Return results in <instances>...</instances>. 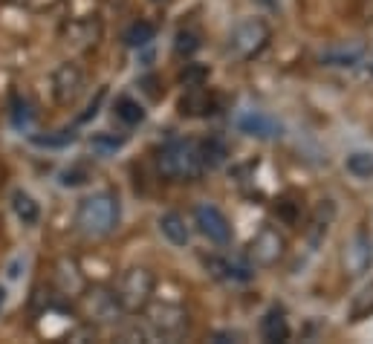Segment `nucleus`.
I'll return each mask as SVG.
<instances>
[{
  "mask_svg": "<svg viewBox=\"0 0 373 344\" xmlns=\"http://www.w3.org/2000/svg\"><path fill=\"white\" fill-rule=\"evenodd\" d=\"M205 266H209V272L214 275V278H226V281H249L252 278V272L238 266V264H229V260L223 257H205Z\"/></svg>",
  "mask_w": 373,
  "mask_h": 344,
  "instance_id": "nucleus-17",
  "label": "nucleus"
},
{
  "mask_svg": "<svg viewBox=\"0 0 373 344\" xmlns=\"http://www.w3.org/2000/svg\"><path fill=\"white\" fill-rule=\"evenodd\" d=\"M278 214L286 220V223H295V220H298V214H295V203L281 200V203H278Z\"/></svg>",
  "mask_w": 373,
  "mask_h": 344,
  "instance_id": "nucleus-28",
  "label": "nucleus"
},
{
  "mask_svg": "<svg viewBox=\"0 0 373 344\" xmlns=\"http://www.w3.org/2000/svg\"><path fill=\"white\" fill-rule=\"evenodd\" d=\"M194 220H197L200 231H203V235L209 238L212 243H229V240H231V226H229L226 214L220 211L217 205H197Z\"/></svg>",
  "mask_w": 373,
  "mask_h": 344,
  "instance_id": "nucleus-9",
  "label": "nucleus"
},
{
  "mask_svg": "<svg viewBox=\"0 0 373 344\" xmlns=\"http://www.w3.org/2000/svg\"><path fill=\"white\" fill-rule=\"evenodd\" d=\"M205 78H209V70L200 64H185V70L179 73V81H183L185 87H203Z\"/></svg>",
  "mask_w": 373,
  "mask_h": 344,
  "instance_id": "nucleus-23",
  "label": "nucleus"
},
{
  "mask_svg": "<svg viewBox=\"0 0 373 344\" xmlns=\"http://www.w3.org/2000/svg\"><path fill=\"white\" fill-rule=\"evenodd\" d=\"M365 55V44L362 41H350V44H336V47H330L324 55H321V61L327 67H350L356 64L359 58Z\"/></svg>",
  "mask_w": 373,
  "mask_h": 344,
  "instance_id": "nucleus-13",
  "label": "nucleus"
},
{
  "mask_svg": "<svg viewBox=\"0 0 373 344\" xmlns=\"http://www.w3.org/2000/svg\"><path fill=\"white\" fill-rule=\"evenodd\" d=\"M284 249H286L284 238L267 226L252 238V243H249V260H252L255 266H275L284 257Z\"/></svg>",
  "mask_w": 373,
  "mask_h": 344,
  "instance_id": "nucleus-7",
  "label": "nucleus"
},
{
  "mask_svg": "<svg viewBox=\"0 0 373 344\" xmlns=\"http://www.w3.org/2000/svg\"><path fill=\"white\" fill-rule=\"evenodd\" d=\"M260 333H264L267 341H286L289 339V324L284 319L281 310H269L260 321Z\"/></svg>",
  "mask_w": 373,
  "mask_h": 344,
  "instance_id": "nucleus-16",
  "label": "nucleus"
},
{
  "mask_svg": "<svg viewBox=\"0 0 373 344\" xmlns=\"http://www.w3.org/2000/svg\"><path fill=\"white\" fill-rule=\"evenodd\" d=\"M3 304H6V290L0 286V310H3Z\"/></svg>",
  "mask_w": 373,
  "mask_h": 344,
  "instance_id": "nucleus-29",
  "label": "nucleus"
},
{
  "mask_svg": "<svg viewBox=\"0 0 373 344\" xmlns=\"http://www.w3.org/2000/svg\"><path fill=\"white\" fill-rule=\"evenodd\" d=\"M12 209H15V214L23 220L26 226H35L38 217H41V209H38L35 197L26 194V191H15V194H12Z\"/></svg>",
  "mask_w": 373,
  "mask_h": 344,
  "instance_id": "nucleus-18",
  "label": "nucleus"
},
{
  "mask_svg": "<svg viewBox=\"0 0 373 344\" xmlns=\"http://www.w3.org/2000/svg\"><path fill=\"white\" fill-rule=\"evenodd\" d=\"M76 136L73 130H61L58 136H32V142L41 145V148H58V145H67V142H73Z\"/></svg>",
  "mask_w": 373,
  "mask_h": 344,
  "instance_id": "nucleus-24",
  "label": "nucleus"
},
{
  "mask_svg": "<svg viewBox=\"0 0 373 344\" xmlns=\"http://www.w3.org/2000/svg\"><path fill=\"white\" fill-rule=\"evenodd\" d=\"M159 174L174 183H191L203 174L200 148L194 142H171L159 154Z\"/></svg>",
  "mask_w": 373,
  "mask_h": 344,
  "instance_id": "nucleus-2",
  "label": "nucleus"
},
{
  "mask_svg": "<svg viewBox=\"0 0 373 344\" xmlns=\"http://www.w3.org/2000/svg\"><path fill=\"white\" fill-rule=\"evenodd\" d=\"M154 272H148L145 266H133L122 275V281L116 286V295L122 301L124 312H139L150 304V295H154Z\"/></svg>",
  "mask_w": 373,
  "mask_h": 344,
  "instance_id": "nucleus-4",
  "label": "nucleus"
},
{
  "mask_svg": "<svg viewBox=\"0 0 373 344\" xmlns=\"http://www.w3.org/2000/svg\"><path fill=\"white\" fill-rule=\"evenodd\" d=\"M12 119H15V125H18V128H23L26 122L32 119V113H30V104L21 102V95H15V99H12Z\"/></svg>",
  "mask_w": 373,
  "mask_h": 344,
  "instance_id": "nucleus-26",
  "label": "nucleus"
},
{
  "mask_svg": "<svg viewBox=\"0 0 373 344\" xmlns=\"http://www.w3.org/2000/svg\"><path fill=\"white\" fill-rule=\"evenodd\" d=\"M87 87V78L84 70L73 61H64L58 70L52 73V99L58 102L61 107H70L81 99V93Z\"/></svg>",
  "mask_w": 373,
  "mask_h": 344,
  "instance_id": "nucleus-6",
  "label": "nucleus"
},
{
  "mask_svg": "<svg viewBox=\"0 0 373 344\" xmlns=\"http://www.w3.org/2000/svg\"><path fill=\"white\" fill-rule=\"evenodd\" d=\"M373 310V290H368V293H362V298L356 301V307H353V315L359 319V315H365V312H370Z\"/></svg>",
  "mask_w": 373,
  "mask_h": 344,
  "instance_id": "nucleus-27",
  "label": "nucleus"
},
{
  "mask_svg": "<svg viewBox=\"0 0 373 344\" xmlns=\"http://www.w3.org/2000/svg\"><path fill=\"white\" fill-rule=\"evenodd\" d=\"M78 310L87 324H116L124 315L116 290L107 286H84V293L78 295Z\"/></svg>",
  "mask_w": 373,
  "mask_h": 344,
  "instance_id": "nucleus-3",
  "label": "nucleus"
},
{
  "mask_svg": "<svg viewBox=\"0 0 373 344\" xmlns=\"http://www.w3.org/2000/svg\"><path fill=\"white\" fill-rule=\"evenodd\" d=\"M52 281H55V286H58L61 295H81V293H84V286H87L84 272L78 269V264L73 257H58V260H55Z\"/></svg>",
  "mask_w": 373,
  "mask_h": 344,
  "instance_id": "nucleus-10",
  "label": "nucleus"
},
{
  "mask_svg": "<svg viewBox=\"0 0 373 344\" xmlns=\"http://www.w3.org/2000/svg\"><path fill=\"white\" fill-rule=\"evenodd\" d=\"M344 165H348V171L353 176H359V180H368V176H373V154H370V150H353Z\"/></svg>",
  "mask_w": 373,
  "mask_h": 344,
  "instance_id": "nucleus-21",
  "label": "nucleus"
},
{
  "mask_svg": "<svg viewBox=\"0 0 373 344\" xmlns=\"http://www.w3.org/2000/svg\"><path fill=\"white\" fill-rule=\"evenodd\" d=\"M197 148H200L203 168H220V165L226 162V157H229L226 142H223V139H217V136H209V139H203Z\"/></svg>",
  "mask_w": 373,
  "mask_h": 344,
  "instance_id": "nucleus-15",
  "label": "nucleus"
},
{
  "mask_svg": "<svg viewBox=\"0 0 373 344\" xmlns=\"http://www.w3.org/2000/svg\"><path fill=\"white\" fill-rule=\"evenodd\" d=\"M269 23L264 18H246L240 21L238 26L231 30V38H229V49L238 55V58H252L260 49L267 47L269 41Z\"/></svg>",
  "mask_w": 373,
  "mask_h": 344,
  "instance_id": "nucleus-5",
  "label": "nucleus"
},
{
  "mask_svg": "<svg viewBox=\"0 0 373 344\" xmlns=\"http://www.w3.org/2000/svg\"><path fill=\"white\" fill-rule=\"evenodd\" d=\"M154 35H157L154 23L150 21H136V23L128 26V32H124V44L128 47H145V44L154 41Z\"/></svg>",
  "mask_w": 373,
  "mask_h": 344,
  "instance_id": "nucleus-20",
  "label": "nucleus"
},
{
  "mask_svg": "<svg viewBox=\"0 0 373 344\" xmlns=\"http://www.w3.org/2000/svg\"><path fill=\"white\" fill-rule=\"evenodd\" d=\"M159 231L165 235V240L174 243V246H185L188 243V226H185V220L179 217L177 211H165L159 217Z\"/></svg>",
  "mask_w": 373,
  "mask_h": 344,
  "instance_id": "nucleus-14",
  "label": "nucleus"
},
{
  "mask_svg": "<svg viewBox=\"0 0 373 344\" xmlns=\"http://www.w3.org/2000/svg\"><path fill=\"white\" fill-rule=\"evenodd\" d=\"M209 107H212V99H209V95H205L200 87H194L183 102H179V110H183V116H185V113H188V116H200V113H205Z\"/></svg>",
  "mask_w": 373,
  "mask_h": 344,
  "instance_id": "nucleus-22",
  "label": "nucleus"
},
{
  "mask_svg": "<svg viewBox=\"0 0 373 344\" xmlns=\"http://www.w3.org/2000/svg\"><path fill=\"white\" fill-rule=\"evenodd\" d=\"M238 128L249 136H258V139H272V136H281V125L275 119H269L267 113H246L240 116Z\"/></svg>",
  "mask_w": 373,
  "mask_h": 344,
  "instance_id": "nucleus-12",
  "label": "nucleus"
},
{
  "mask_svg": "<svg viewBox=\"0 0 373 344\" xmlns=\"http://www.w3.org/2000/svg\"><path fill=\"white\" fill-rule=\"evenodd\" d=\"M119 217V200L110 191H99V194H90L78 203L76 226L87 238H107L110 231H116Z\"/></svg>",
  "mask_w": 373,
  "mask_h": 344,
  "instance_id": "nucleus-1",
  "label": "nucleus"
},
{
  "mask_svg": "<svg viewBox=\"0 0 373 344\" xmlns=\"http://www.w3.org/2000/svg\"><path fill=\"white\" fill-rule=\"evenodd\" d=\"M197 47H200V41H197V35L194 32H179L177 35V52L179 55H191V52H197Z\"/></svg>",
  "mask_w": 373,
  "mask_h": 344,
  "instance_id": "nucleus-25",
  "label": "nucleus"
},
{
  "mask_svg": "<svg viewBox=\"0 0 373 344\" xmlns=\"http://www.w3.org/2000/svg\"><path fill=\"white\" fill-rule=\"evenodd\" d=\"M150 324H154L159 333L171 336V333H179V330H185L188 324V315L179 310V307H171V304H162L157 310H150Z\"/></svg>",
  "mask_w": 373,
  "mask_h": 344,
  "instance_id": "nucleus-11",
  "label": "nucleus"
},
{
  "mask_svg": "<svg viewBox=\"0 0 373 344\" xmlns=\"http://www.w3.org/2000/svg\"><path fill=\"white\" fill-rule=\"evenodd\" d=\"M116 119L133 128V125H139V122L145 119V110H142V104L136 99H131V95H122V99L116 102Z\"/></svg>",
  "mask_w": 373,
  "mask_h": 344,
  "instance_id": "nucleus-19",
  "label": "nucleus"
},
{
  "mask_svg": "<svg viewBox=\"0 0 373 344\" xmlns=\"http://www.w3.org/2000/svg\"><path fill=\"white\" fill-rule=\"evenodd\" d=\"M373 264V243L368 235L359 231L356 238H350L344 243V252H341V266L344 272L350 275V278H359V275H365Z\"/></svg>",
  "mask_w": 373,
  "mask_h": 344,
  "instance_id": "nucleus-8",
  "label": "nucleus"
}]
</instances>
